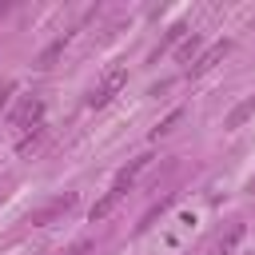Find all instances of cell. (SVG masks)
<instances>
[{
    "instance_id": "2",
    "label": "cell",
    "mask_w": 255,
    "mask_h": 255,
    "mask_svg": "<svg viewBox=\"0 0 255 255\" xmlns=\"http://www.w3.org/2000/svg\"><path fill=\"white\" fill-rule=\"evenodd\" d=\"M76 191H60V195H52V199H44L32 215H28V223H36V227H52V223H60L72 207H76Z\"/></svg>"
},
{
    "instance_id": "6",
    "label": "cell",
    "mask_w": 255,
    "mask_h": 255,
    "mask_svg": "<svg viewBox=\"0 0 255 255\" xmlns=\"http://www.w3.org/2000/svg\"><path fill=\"white\" fill-rule=\"evenodd\" d=\"M147 163H151V155H135V159H131L128 167H120V175H116V183H112V191H120V195H124V191H128V187L135 183V175H139V171H143Z\"/></svg>"
},
{
    "instance_id": "11",
    "label": "cell",
    "mask_w": 255,
    "mask_h": 255,
    "mask_svg": "<svg viewBox=\"0 0 255 255\" xmlns=\"http://www.w3.org/2000/svg\"><path fill=\"white\" fill-rule=\"evenodd\" d=\"M60 52H64V40H56V44H48V48H44V56H40L36 64H40V68H52V60H56Z\"/></svg>"
},
{
    "instance_id": "3",
    "label": "cell",
    "mask_w": 255,
    "mask_h": 255,
    "mask_svg": "<svg viewBox=\"0 0 255 255\" xmlns=\"http://www.w3.org/2000/svg\"><path fill=\"white\" fill-rule=\"evenodd\" d=\"M36 124H44V100H40V96H24L20 108L12 112V131L24 135V131L36 128Z\"/></svg>"
},
{
    "instance_id": "5",
    "label": "cell",
    "mask_w": 255,
    "mask_h": 255,
    "mask_svg": "<svg viewBox=\"0 0 255 255\" xmlns=\"http://www.w3.org/2000/svg\"><path fill=\"white\" fill-rule=\"evenodd\" d=\"M227 52H231V40H219V44L203 48V52H199V60H195V64H191L187 72H191V76H203V72H211V68H215V64H219V60H223Z\"/></svg>"
},
{
    "instance_id": "13",
    "label": "cell",
    "mask_w": 255,
    "mask_h": 255,
    "mask_svg": "<svg viewBox=\"0 0 255 255\" xmlns=\"http://www.w3.org/2000/svg\"><path fill=\"white\" fill-rule=\"evenodd\" d=\"M179 116H183V112H171V116H167V120H163V124L155 128V135H167V131H171V128L179 124Z\"/></svg>"
},
{
    "instance_id": "4",
    "label": "cell",
    "mask_w": 255,
    "mask_h": 255,
    "mask_svg": "<svg viewBox=\"0 0 255 255\" xmlns=\"http://www.w3.org/2000/svg\"><path fill=\"white\" fill-rule=\"evenodd\" d=\"M243 231H247V227H243L239 219H235V223H227V231H219V235L211 239L207 255H231V251H235V247L243 243Z\"/></svg>"
},
{
    "instance_id": "9",
    "label": "cell",
    "mask_w": 255,
    "mask_h": 255,
    "mask_svg": "<svg viewBox=\"0 0 255 255\" xmlns=\"http://www.w3.org/2000/svg\"><path fill=\"white\" fill-rule=\"evenodd\" d=\"M120 199H124L120 191H108L104 199H96V203H92V211H88V219H92V223H100V219H108V215L116 211V203H120Z\"/></svg>"
},
{
    "instance_id": "1",
    "label": "cell",
    "mask_w": 255,
    "mask_h": 255,
    "mask_svg": "<svg viewBox=\"0 0 255 255\" xmlns=\"http://www.w3.org/2000/svg\"><path fill=\"white\" fill-rule=\"evenodd\" d=\"M124 84H128V64H108L104 76L96 80V88L88 92V108H104V104H112V100L124 92Z\"/></svg>"
},
{
    "instance_id": "15",
    "label": "cell",
    "mask_w": 255,
    "mask_h": 255,
    "mask_svg": "<svg viewBox=\"0 0 255 255\" xmlns=\"http://www.w3.org/2000/svg\"><path fill=\"white\" fill-rule=\"evenodd\" d=\"M12 92H16V84H0V108H8V100H12Z\"/></svg>"
},
{
    "instance_id": "7",
    "label": "cell",
    "mask_w": 255,
    "mask_h": 255,
    "mask_svg": "<svg viewBox=\"0 0 255 255\" xmlns=\"http://www.w3.org/2000/svg\"><path fill=\"white\" fill-rule=\"evenodd\" d=\"M251 116H255V96H251V100H243V104H235V108L223 116V128H227V131H235V128H243Z\"/></svg>"
},
{
    "instance_id": "17",
    "label": "cell",
    "mask_w": 255,
    "mask_h": 255,
    "mask_svg": "<svg viewBox=\"0 0 255 255\" xmlns=\"http://www.w3.org/2000/svg\"><path fill=\"white\" fill-rule=\"evenodd\" d=\"M0 12H8V4H0Z\"/></svg>"
},
{
    "instance_id": "12",
    "label": "cell",
    "mask_w": 255,
    "mask_h": 255,
    "mask_svg": "<svg viewBox=\"0 0 255 255\" xmlns=\"http://www.w3.org/2000/svg\"><path fill=\"white\" fill-rule=\"evenodd\" d=\"M167 207H171V199H163V203H155V207H151V211L143 215V223H139V231H147V227H151V223H155V219H159V215H163Z\"/></svg>"
},
{
    "instance_id": "16",
    "label": "cell",
    "mask_w": 255,
    "mask_h": 255,
    "mask_svg": "<svg viewBox=\"0 0 255 255\" xmlns=\"http://www.w3.org/2000/svg\"><path fill=\"white\" fill-rule=\"evenodd\" d=\"M8 187H12V179H0V199L8 195Z\"/></svg>"
},
{
    "instance_id": "14",
    "label": "cell",
    "mask_w": 255,
    "mask_h": 255,
    "mask_svg": "<svg viewBox=\"0 0 255 255\" xmlns=\"http://www.w3.org/2000/svg\"><path fill=\"white\" fill-rule=\"evenodd\" d=\"M88 251H92V243H88V239H80V243H72V247H68V251H60V255H88Z\"/></svg>"
},
{
    "instance_id": "8",
    "label": "cell",
    "mask_w": 255,
    "mask_h": 255,
    "mask_svg": "<svg viewBox=\"0 0 255 255\" xmlns=\"http://www.w3.org/2000/svg\"><path fill=\"white\" fill-rule=\"evenodd\" d=\"M199 48H203V36H199V32H187V40H183V44L175 48V60L191 68V64L199 60Z\"/></svg>"
},
{
    "instance_id": "10",
    "label": "cell",
    "mask_w": 255,
    "mask_h": 255,
    "mask_svg": "<svg viewBox=\"0 0 255 255\" xmlns=\"http://www.w3.org/2000/svg\"><path fill=\"white\" fill-rule=\"evenodd\" d=\"M183 40H187V24H171V28H167V36L159 40V48H155V56H159V52H167L171 44H183Z\"/></svg>"
}]
</instances>
